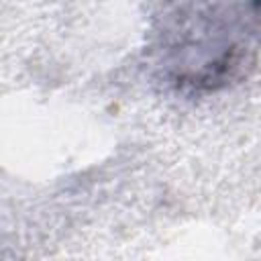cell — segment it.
Listing matches in <instances>:
<instances>
[{"label": "cell", "mask_w": 261, "mask_h": 261, "mask_svg": "<svg viewBox=\"0 0 261 261\" xmlns=\"http://www.w3.org/2000/svg\"><path fill=\"white\" fill-rule=\"evenodd\" d=\"M261 49V0H155L153 73L181 94H214L247 75Z\"/></svg>", "instance_id": "obj_1"}]
</instances>
